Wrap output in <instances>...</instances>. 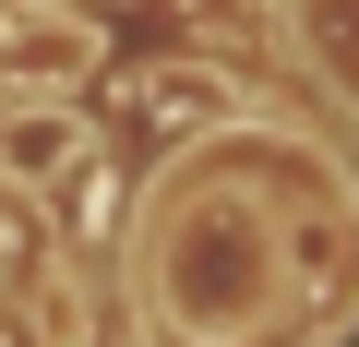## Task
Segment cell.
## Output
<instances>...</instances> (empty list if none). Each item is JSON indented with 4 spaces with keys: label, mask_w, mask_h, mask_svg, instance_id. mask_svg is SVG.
<instances>
[{
    "label": "cell",
    "mask_w": 359,
    "mask_h": 347,
    "mask_svg": "<svg viewBox=\"0 0 359 347\" xmlns=\"http://www.w3.org/2000/svg\"><path fill=\"white\" fill-rule=\"evenodd\" d=\"M84 60H96L84 25H60V13H0V96H60Z\"/></svg>",
    "instance_id": "obj_2"
},
{
    "label": "cell",
    "mask_w": 359,
    "mask_h": 347,
    "mask_svg": "<svg viewBox=\"0 0 359 347\" xmlns=\"http://www.w3.org/2000/svg\"><path fill=\"white\" fill-rule=\"evenodd\" d=\"M84 144H96V120H84V108H60V96L0 108V192H48L60 168H84Z\"/></svg>",
    "instance_id": "obj_1"
}]
</instances>
